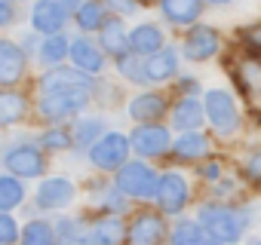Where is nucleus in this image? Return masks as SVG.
I'll list each match as a JSON object with an SVG mask.
<instances>
[{
  "mask_svg": "<svg viewBox=\"0 0 261 245\" xmlns=\"http://www.w3.org/2000/svg\"><path fill=\"white\" fill-rule=\"evenodd\" d=\"M65 55H71V40H68L65 34H49V37L43 40V46H40V58L49 62V65H56V62H62Z\"/></svg>",
  "mask_w": 261,
  "mask_h": 245,
  "instance_id": "nucleus-28",
  "label": "nucleus"
},
{
  "mask_svg": "<svg viewBox=\"0 0 261 245\" xmlns=\"http://www.w3.org/2000/svg\"><path fill=\"white\" fill-rule=\"evenodd\" d=\"M40 89H92V74H80V71H68V68H56L49 74L40 77Z\"/></svg>",
  "mask_w": 261,
  "mask_h": 245,
  "instance_id": "nucleus-16",
  "label": "nucleus"
},
{
  "mask_svg": "<svg viewBox=\"0 0 261 245\" xmlns=\"http://www.w3.org/2000/svg\"><path fill=\"white\" fill-rule=\"evenodd\" d=\"M25 65H28V58H25V49L19 43L0 40V83L7 86V83L22 80L25 77Z\"/></svg>",
  "mask_w": 261,
  "mask_h": 245,
  "instance_id": "nucleus-11",
  "label": "nucleus"
},
{
  "mask_svg": "<svg viewBox=\"0 0 261 245\" xmlns=\"http://www.w3.org/2000/svg\"><path fill=\"white\" fill-rule=\"evenodd\" d=\"M252 245H261V242H252Z\"/></svg>",
  "mask_w": 261,
  "mask_h": 245,
  "instance_id": "nucleus-45",
  "label": "nucleus"
},
{
  "mask_svg": "<svg viewBox=\"0 0 261 245\" xmlns=\"http://www.w3.org/2000/svg\"><path fill=\"white\" fill-rule=\"evenodd\" d=\"M83 4V0H62V7L68 10V13H77V7Z\"/></svg>",
  "mask_w": 261,
  "mask_h": 245,
  "instance_id": "nucleus-41",
  "label": "nucleus"
},
{
  "mask_svg": "<svg viewBox=\"0 0 261 245\" xmlns=\"http://www.w3.org/2000/svg\"><path fill=\"white\" fill-rule=\"evenodd\" d=\"M139 52H123V55H117V68H120V74L126 77V80H148V74H145V65L136 58Z\"/></svg>",
  "mask_w": 261,
  "mask_h": 245,
  "instance_id": "nucleus-31",
  "label": "nucleus"
},
{
  "mask_svg": "<svg viewBox=\"0 0 261 245\" xmlns=\"http://www.w3.org/2000/svg\"><path fill=\"white\" fill-rule=\"evenodd\" d=\"M22 245H59V242H56V233L46 221H31L22 233Z\"/></svg>",
  "mask_w": 261,
  "mask_h": 245,
  "instance_id": "nucleus-29",
  "label": "nucleus"
},
{
  "mask_svg": "<svg viewBox=\"0 0 261 245\" xmlns=\"http://www.w3.org/2000/svg\"><path fill=\"white\" fill-rule=\"evenodd\" d=\"M129 150H133L129 138L120 135V132H111V135H101V138L89 147V160H92L98 169L111 172V169H120V166L126 163Z\"/></svg>",
  "mask_w": 261,
  "mask_h": 245,
  "instance_id": "nucleus-5",
  "label": "nucleus"
},
{
  "mask_svg": "<svg viewBox=\"0 0 261 245\" xmlns=\"http://www.w3.org/2000/svg\"><path fill=\"white\" fill-rule=\"evenodd\" d=\"M206 236H203V227L194 224V221H181L172 233V245H200Z\"/></svg>",
  "mask_w": 261,
  "mask_h": 245,
  "instance_id": "nucleus-30",
  "label": "nucleus"
},
{
  "mask_svg": "<svg viewBox=\"0 0 261 245\" xmlns=\"http://www.w3.org/2000/svg\"><path fill=\"white\" fill-rule=\"evenodd\" d=\"M74 199V184L68 178H49L37 187V205L40 208H65Z\"/></svg>",
  "mask_w": 261,
  "mask_h": 245,
  "instance_id": "nucleus-12",
  "label": "nucleus"
},
{
  "mask_svg": "<svg viewBox=\"0 0 261 245\" xmlns=\"http://www.w3.org/2000/svg\"><path fill=\"white\" fill-rule=\"evenodd\" d=\"M246 175H249L252 181H258V184H261V150H255V154L246 160Z\"/></svg>",
  "mask_w": 261,
  "mask_h": 245,
  "instance_id": "nucleus-38",
  "label": "nucleus"
},
{
  "mask_svg": "<svg viewBox=\"0 0 261 245\" xmlns=\"http://www.w3.org/2000/svg\"><path fill=\"white\" fill-rule=\"evenodd\" d=\"M117 187L126 193V196H136V199H154L157 196V187H160V178L151 166L145 163H123L120 172H117Z\"/></svg>",
  "mask_w": 261,
  "mask_h": 245,
  "instance_id": "nucleus-3",
  "label": "nucleus"
},
{
  "mask_svg": "<svg viewBox=\"0 0 261 245\" xmlns=\"http://www.w3.org/2000/svg\"><path fill=\"white\" fill-rule=\"evenodd\" d=\"M154 199H157L160 208L169 211V215L181 211V208L188 205V184H185V178H181V175H163Z\"/></svg>",
  "mask_w": 261,
  "mask_h": 245,
  "instance_id": "nucleus-10",
  "label": "nucleus"
},
{
  "mask_svg": "<svg viewBox=\"0 0 261 245\" xmlns=\"http://www.w3.org/2000/svg\"><path fill=\"white\" fill-rule=\"evenodd\" d=\"M71 141H74V135L68 129H49V132H43L40 147H46V150H65V147H71Z\"/></svg>",
  "mask_w": 261,
  "mask_h": 245,
  "instance_id": "nucleus-34",
  "label": "nucleus"
},
{
  "mask_svg": "<svg viewBox=\"0 0 261 245\" xmlns=\"http://www.w3.org/2000/svg\"><path fill=\"white\" fill-rule=\"evenodd\" d=\"M209 4H230V0H209Z\"/></svg>",
  "mask_w": 261,
  "mask_h": 245,
  "instance_id": "nucleus-44",
  "label": "nucleus"
},
{
  "mask_svg": "<svg viewBox=\"0 0 261 245\" xmlns=\"http://www.w3.org/2000/svg\"><path fill=\"white\" fill-rule=\"evenodd\" d=\"M71 58H74V65H77L80 71H86V74H98V71L105 68V55H101L98 46L89 43L86 37L71 40Z\"/></svg>",
  "mask_w": 261,
  "mask_h": 245,
  "instance_id": "nucleus-19",
  "label": "nucleus"
},
{
  "mask_svg": "<svg viewBox=\"0 0 261 245\" xmlns=\"http://www.w3.org/2000/svg\"><path fill=\"white\" fill-rule=\"evenodd\" d=\"M0 7H16V0H0Z\"/></svg>",
  "mask_w": 261,
  "mask_h": 245,
  "instance_id": "nucleus-43",
  "label": "nucleus"
},
{
  "mask_svg": "<svg viewBox=\"0 0 261 245\" xmlns=\"http://www.w3.org/2000/svg\"><path fill=\"white\" fill-rule=\"evenodd\" d=\"M129 49L139 55H154L163 49V31L154 22H142L129 31Z\"/></svg>",
  "mask_w": 261,
  "mask_h": 245,
  "instance_id": "nucleus-14",
  "label": "nucleus"
},
{
  "mask_svg": "<svg viewBox=\"0 0 261 245\" xmlns=\"http://www.w3.org/2000/svg\"><path fill=\"white\" fill-rule=\"evenodd\" d=\"M206 0H160V10L172 25H191L200 19Z\"/></svg>",
  "mask_w": 261,
  "mask_h": 245,
  "instance_id": "nucleus-18",
  "label": "nucleus"
},
{
  "mask_svg": "<svg viewBox=\"0 0 261 245\" xmlns=\"http://www.w3.org/2000/svg\"><path fill=\"white\" fill-rule=\"evenodd\" d=\"M200 224L203 230H209V236L221 239V242H237L243 236V215L227 208V205H203L200 208Z\"/></svg>",
  "mask_w": 261,
  "mask_h": 245,
  "instance_id": "nucleus-2",
  "label": "nucleus"
},
{
  "mask_svg": "<svg viewBox=\"0 0 261 245\" xmlns=\"http://www.w3.org/2000/svg\"><path fill=\"white\" fill-rule=\"evenodd\" d=\"M163 113H166V98L157 92H145L129 101V116L136 122H157Z\"/></svg>",
  "mask_w": 261,
  "mask_h": 245,
  "instance_id": "nucleus-15",
  "label": "nucleus"
},
{
  "mask_svg": "<svg viewBox=\"0 0 261 245\" xmlns=\"http://www.w3.org/2000/svg\"><path fill=\"white\" fill-rule=\"evenodd\" d=\"M197 172H200L203 178H209V181H215V178L221 175V166H218V163H206V166H200Z\"/></svg>",
  "mask_w": 261,
  "mask_h": 245,
  "instance_id": "nucleus-39",
  "label": "nucleus"
},
{
  "mask_svg": "<svg viewBox=\"0 0 261 245\" xmlns=\"http://www.w3.org/2000/svg\"><path fill=\"white\" fill-rule=\"evenodd\" d=\"M145 74H148V80H154V83H163V80L175 77V74H178V55H175L172 49H160V52L148 55Z\"/></svg>",
  "mask_w": 261,
  "mask_h": 245,
  "instance_id": "nucleus-20",
  "label": "nucleus"
},
{
  "mask_svg": "<svg viewBox=\"0 0 261 245\" xmlns=\"http://www.w3.org/2000/svg\"><path fill=\"white\" fill-rule=\"evenodd\" d=\"M129 144H133V150L142 154V157H160V154H166L172 147L169 144V132L163 126H157V122L139 126L133 135H129Z\"/></svg>",
  "mask_w": 261,
  "mask_h": 245,
  "instance_id": "nucleus-9",
  "label": "nucleus"
},
{
  "mask_svg": "<svg viewBox=\"0 0 261 245\" xmlns=\"http://www.w3.org/2000/svg\"><path fill=\"white\" fill-rule=\"evenodd\" d=\"M105 7H111L117 16H133L139 10V0H105Z\"/></svg>",
  "mask_w": 261,
  "mask_h": 245,
  "instance_id": "nucleus-36",
  "label": "nucleus"
},
{
  "mask_svg": "<svg viewBox=\"0 0 261 245\" xmlns=\"http://www.w3.org/2000/svg\"><path fill=\"white\" fill-rule=\"evenodd\" d=\"M203 113H206V107H203L197 98L185 95V98L172 107V122H175V129H181V132H194L197 126H203Z\"/></svg>",
  "mask_w": 261,
  "mask_h": 245,
  "instance_id": "nucleus-17",
  "label": "nucleus"
},
{
  "mask_svg": "<svg viewBox=\"0 0 261 245\" xmlns=\"http://www.w3.org/2000/svg\"><path fill=\"white\" fill-rule=\"evenodd\" d=\"M59 239H62V245H83L89 236H86V230L80 227V221L68 218V221L59 224Z\"/></svg>",
  "mask_w": 261,
  "mask_h": 245,
  "instance_id": "nucleus-33",
  "label": "nucleus"
},
{
  "mask_svg": "<svg viewBox=\"0 0 261 245\" xmlns=\"http://www.w3.org/2000/svg\"><path fill=\"white\" fill-rule=\"evenodd\" d=\"M120 193H123V190H120ZM120 193H108V199H105V205H108V208H114V211H120V208H123V199H117Z\"/></svg>",
  "mask_w": 261,
  "mask_h": 245,
  "instance_id": "nucleus-40",
  "label": "nucleus"
},
{
  "mask_svg": "<svg viewBox=\"0 0 261 245\" xmlns=\"http://www.w3.org/2000/svg\"><path fill=\"white\" fill-rule=\"evenodd\" d=\"M74 22H77V28L80 31H101L105 28V22H108V16H105V4L101 0H83V4L77 7V13H74Z\"/></svg>",
  "mask_w": 261,
  "mask_h": 245,
  "instance_id": "nucleus-21",
  "label": "nucleus"
},
{
  "mask_svg": "<svg viewBox=\"0 0 261 245\" xmlns=\"http://www.w3.org/2000/svg\"><path fill=\"white\" fill-rule=\"evenodd\" d=\"M237 83H240L243 95H249L252 101H261V62L258 58H246L237 68Z\"/></svg>",
  "mask_w": 261,
  "mask_h": 245,
  "instance_id": "nucleus-22",
  "label": "nucleus"
},
{
  "mask_svg": "<svg viewBox=\"0 0 261 245\" xmlns=\"http://www.w3.org/2000/svg\"><path fill=\"white\" fill-rule=\"evenodd\" d=\"M101 49H108L114 58L123 55V52H129V34H126V28L117 19L105 22V28H101Z\"/></svg>",
  "mask_w": 261,
  "mask_h": 245,
  "instance_id": "nucleus-24",
  "label": "nucleus"
},
{
  "mask_svg": "<svg viewBox=\"0 0 261 245\" xmlns=\"http://www.w3.org/2000/svg\"><path fill=\"white\" fill-rule=\"evenodd\" d=\"M203 107H206V116H209L212 129H215L218 135H233V132L240 129V113H237V104H233L230 92H224V89H209Z\"/></svg>",
  "mask_w": 261,
  "mask_h": 245,
  "instance_id": "nucleus-4",
  "label": "nucleus"
},
{
  "mask_svg": "<svg viewBox=\"0 0 261 245\" xmlns=\"http://www.w3.org/2000/svg\"><path fill=\"white\" fill-rule=\"evenodd\" d=\"M172 147H175V157H178V160H200V157L206 154L209 144H206L203 135H197V132H185Z\"/></svg>",
  "mask_w": 261,
  "mask_h": 245,
  "instance_id": "nucleus-26",
  "label": "nucleus"
},
{
  "mask_svg": "<svg viewBox=\"0 0 261 245\" xmlns=\"http://www.w3.org/2000/svg\"><path fill=\"white\" fill-rule=\"evenodd\" d=\"M200 245H221V239H215V236H212V239H203Z\"/></svg>",
  "mask_w": 261,
  "mask_h": 245,
  "instance_id": "nucleus-42",
  "label": "nucleus"
},
{
  "mask_svg": "<svg viewBox=\"0 0 261 245\" xmlns=\"http://www.w3.org/2000/svg\"><path fill=\"white\" fill-rule=\"evenodd\" d=\"M19 239V224L13 221V215L0 211V245H13Z\"/></svg>",
  "mask_w": 261,
  "mask_h": 245,
  "instance_id": "nucleus-35",
  "label": "nucleus"
},
{
  "mask_svg": "<svg viewBox=\"0 0 261 245\" xmlns=\"http://www.w3.org/2000/svg\"><path fill=\"white\" fill-rule=\"evenodd\" d=\"M68 10L62 7V0H37L31 7V28L37 34H62V28L68 25Z\"/></svg>",
  "mask_w": 261,
  "mask_h": 245,
  "instance_id": "nucleus-7",
  "label": "nucleus"
},
{
  "mask_svg": "<svg viewBox=\"0 0 261 245\" xmlns=\"http://www.w3.org/2000/svg\"><path fill=\"white\" fill-rule=\"evenodd\" d=\"M28 104L22 95L16 92H0V126H13V122H19L25 116Z\"/></svg>",
  "mask_w": 261,
  "mask_h": 245,
  "instance_id": "nucleus-25",
  "label": "nucleus"
},
{
  "mask_svg": "<svg viewBox=\"0 0 261 245\" xmlns=\"http://www.w3.org/2000/svg\"><path fill=\"white\" fill-rule=\"evenodd\" d=\"M163 242V221L160 215H139L129 227V245H160Z\"/></svg>",
  "mask_w": 261,
  "mask_h": 245,
  "instance_id": "nucleus-13",
  "label": "nucleus"
},
{
  "mask_svg": "<svg viewBox=\"0 0 261 245\" xmlns=\"http://www.w3.org/2000/svg\"><path fill=\"white\" fill-rule=\"evenodd\" d=\"M22 199H25V187L13 175H0V211L22 205Z\"/></svg>",
  "mask_w": 261,
  "mask_h": 245,
  "instance_id": "nucleus-27",
  "label": "nucleus"
},
{
  "mask_svg": "<svg viewBox=\"0 0 261 245\" xmlns=\"http://www.w3.org/2000/svg\"><path fill=\"white\" fill-rule=\"evenodd\" d=\"M98 132H101V119H80L74 129V141L80 147H92L98 141Z\"/></svg>",
  "mask_w": 261,
  "mask_h": 245,
  "instance_id": "nucleus-32",
  "label": "nucleus"
},
{
  "mask_svg": "<svg viewBox=\"0 0 261 245\" xmlns=\"http://www.w3.org/2000/svg\"><path fill=\"white\" fill-rule=\"evenodd\" d=\"M218 49H221V37L209 25H194L185 37V46H181L185 58H191V62H209Z\"/></svg>",
  "mask_w": 261,
  "mask_h": 245,
  "instance_id": "nucleus-8",
  "label": "nucleus"
},
{
  "mask_svg": "<svg viewBox=\"0 0 261 245\" xmlns=\"http://www.w3.org/2000/svg\"><path fill=\"white\" fill-rule=\"evenodd\" d=\"M243 40H246L249 49H258V52H261V22H258V25H249V28L243 31Z\"/></svg>",
  "mask_w": 261,
  "mask_h": 245,
  "instance_id": "nucleus-37",
  "label": "nucleus"
},
{
  "mask_svg": "<svg viewBox=\"0 0 261 245\" xmlns=\"http://www.w3.org/2000/svg\"><path fill=\"white\" fill-rule=\"evenodd\" d=\"M4 169L13 172V175H19V178H37V175L46 172V160H43V154L37 147L16 144V147H10L4 154Z\"/></svg>",
  "mask_w": 261,
  "mask_h": 245,
  "instance_id": "nucleus-6",
  "label": "nucleus"
},
{
  "mask_svg": "<svg viewBox=\"0 0 261 245\" xmlns=\"http://www.w3.org/2000/svg\"><path fill=\"white\" fill-rule=\"evenodd\" d=\"M89 95H92V89H46L37 110H40V116L59 122V119H68V116L80 113L86 107Z\"/></svg>",
  "mask_w": 261,
  "mask_h": 245,
  "instance_id": "nucleus-1",
  "label": "nucleus"
},
{
  "mask_svg": "<svg viewBox=\"0 0 261 245\" xmlns=\"http://www.w3.org/2000/svg\"><path fill=\"white\" fill-rule=\"evenodd\" d=\"M123 236H126L123 221H117V218L111 215V218L95 221V227H92V233H89V242H95V245H120Z\"/></svg>",
  "mask_w": 261,
  "mask_h": 245,
  "instance_id": "nucleus-23",
  "label": "nucleus"
}]
</instances>
